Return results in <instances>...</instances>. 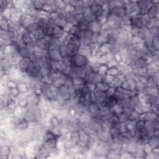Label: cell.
<instances>
[{
  "label": "cell",
  "mask_w": 159,
  "mask_h": 159,
  "mask_svg": "<svg viewBox=\"0 0 159 159\" xmlns=\"http://www.w3.org/2000/svg\"><path fill=\"white\" fill-rule=\"evenodd\" d=\"M41 67L36 62H32L29 65L26 73L32 78H42L41 75Z\"/></svg>",
  "instance_id": "6da1fadb"
},
{
  "label": "cell",
  "mask_w": 159,
  "mask_h": 159,
  "mask_svg": "<svg viewBox=\"0 0 159 159\" xmlns=\"http://www.w3.org/2000/svg\"><path fill=\"white\" fill-rule=\"evenodd\" d=\"M71 65L74 67H83L88 64V59L83 55L77 54L71 58Z\"/></svg>",
  "instance_id": "7a4b0ae2"
},
{
  "label": "cell",
  "mask_w": 159,
  "mask_h": 159,
  "mask_svg": "<svg viewBox=\"0 0 159 159\" xmlns=\"http://www.w3.org/2000/svg\"><path fill=\"white\" fill-rule=\"evenodd\" d=\"M93 32L90 30L89 29L81 30L79 34L78 37H80L81 42L85 44L90 45L92 44V38L93 36Z\"/></svg>",
  "instance_id": "3957f363"
},
{
  "label": "cell",
  "mask_w": 159,
  "mask_h": 159,
  "mask_svg": "<svg viewBox=\"0 0 159 159\" xmlns=\"http://www.w3.org/2000/svg\"><path fill=\"white\" fill-rule=\"evenodd\" d=\"M78 132L80 136V142L78 145L81 148L87 147L88 144L91 140L90 136L83 129L79 130Z\"/></svg>",
  "instance_id": "277c9868"
},
{
  "label": "cell",
  "mask_w": 159,
  "mask_h": 159,
  "mask_svg": "<svg viewBox=\"0 0 159 159\" xmlns=\"http://www.w3.org/2000/svg\"><path fill=\"white\" fill-rule=\"evenodd\" d=\"M88 111L93 118H102V114L98 104L91 103L88 106Z\"/></svg>",
  "instance_id": "5b68a950"
},
{
  "label": "cell",
  "mask_w": 159,
  "mask_h": 159,
  "mask_svg": "<svg viewBox=\"0 0 159 159\" xmlns=\"http://www.w3.org/2000/svg\"><path fill=\"white\" fill-rule=\"evenodd\" d=\"M36 20V17L29 15V14L23 13L21 19L19 24L24 28L26 29L27 27L31 26L32 24L34 23Z\"/></svg>",
  "instance_id": "8992f818"
},
{
  "label": "cell",
  "mask_w": 159,
  "mask_h": 159,
  "mask_svg": "<svg viewBox=\"0 0 159 159\" xmlns=\"http://www.w3.org/2000/svg\"><path fill=\"white\" fill-rule=\"evenodd\" d=\"M153 2L151 1H137L139 6V14L143 15V14H147L149 8L152 5Z\"/></svg>",
  "instance_id": "52a82bcc"
},
{
  "label": "cell",
  "mask_w": 159,
  "mask_h": 159,
  "mask_svg": "<svg viewBox=\"0 0 159 159\" xmlns=\"http://www.w3.org/2000/svg\"><path fill=\"white\" fill-rule=\"evenodd\" d=\"M110 13H112L121 19L123 18L124 16H127V9L123 6H116L111 9L110 11Z\"/></svg>",
  "instance_id": "ba28073f"
},
{
  "label": "cell",
  "mask_w": 159,
  "mask_h": 159,
  "mask_svg": "<svg viewBox=\"0 0 159 159\" xmlns=\"http://www.w3.org/2000/svg\"><path fill=\"white\" fill-rule=\"evenodd\" d=\"M82 15L84 19L86 20H87L89 22H92L93 21H95L97 19L95 17V16L93 14L92 10H91V7H87V8H84L82 9Z\"/></svg>",
  "instance_id": "9c48e42d"
},
{
  "label": "cell",
  "mask_w": 159,
  "mask_h": 159,
  "mask_svg": "<svg viewBox=\"0 0 159 159\" xmlns=\"http://www.w3.org/2000/svg\"><path fill=\"white\" fill-rule=\"evenodd\" d=\"M48 57L49 60L60 61L62 60V57L60 55L59 49H53L48 50Z\"/></svg>",
  "instance_id": "30bf717a"
},
{
  "label": "cell",
  "mask_w": 159,
  "mask_h": 159,
  "mask_svg": "<svg viewBox=\"0 0 159 159\" xmlns=\"http://www.w3.org/2000/svg\"><path fill=\"white\" fill-rule=\"evenodd\" d=\"M78 54L85 56L88 59L90 57L92 56V55H91V51L90 45L85 44L81 42V46L78 49Z\"/></svg>",
  "instance_id": "8fae6325"
},
{
  "label": "cell",
  "mask_w": 159,
  "mask_h": 159,
  "mask_svg": "<svg viewBox=\"0 0 159 159\" xmlns=\"http://www.w3.org/2000/svg\"><path fill=\"white\" fill-rule=\"evenodd\" d=\"M21 37L22 41L25 43V44L26 46L27 44H31V43L35 42L36 41V39L33 36L32 34L30 33L29 32H28L26 29H25V31L21 34Z\"/></svg>",
  "instance_id": "7c38bea8"
},
{
  "label": "cell",
  "mask_w": 159,
  "mask_h": 159,
  "mask_svg": "<svg viewBox=\"0 0 159 159\" xmlns=\"http://www.w3.org/2000/svg\"><path fill=\"white\" fill-rule=\"evenodd\" d=\"M31 62H32V60L29 57L22 58V60L18 65L17 67L22 72H23V73H26V71L29 67V65H30Z\"/></svg>",
  "instance_id": "4fadbf2b"
},
{
  "label": "cell",
  "mask_w": 159,
  "mask_h": 159,
  "mask_svg": "<svg viewBox=\"0 0 159 159\" xmlns=\"http://www.w3.org/2000/svg\"><path fill=\"white\" fill-rule=\"evenodd\" d=\"M139 119L142 120V121H157V120H158V114L153 112L142 113L140 115Z\"/></svg>",
  "instance_id": "5bb4252c"
},
{
  "label": "cell",
  "mask_w": 159,
  "mask_h": 159,
  "mask_svg": "<svg viewBox=\"0 0 159 159\" xmlns=\"http://www.w3.org/2000/svg\"><path fill=\"white\" fill-rule=\"evenodd\" d=\"M57 140L56 139H46L44 141V143H43L42 146L44 147L46 150L50 152L53 149L56 148L57 146Z\"/></svg>",
  "instance_id": "9a60e30c"
},
{
  "label": "cell",
  "mask_w": 159,
  "mask_h": 159,
  "mask_svg": "<svg viewBox=\"0 0 159 159\" xmlns=\"http://www.w3.org/2000/svg\"><path fill=\"white\" fill-rule=\"evenodd\" d=\"M59 93L62 98L63 99L65 102H67L70 99V93L69 92V87L66 85H62L61 87L59 88Z\"/></svg>",
  "instance_id": "2e32d148"
},
{
  "label": "cell",
  "mask_w": 159,
  "mask_h": 159,
  "mask_svg": "<svg viewBox=\"0 0 159 159\" xmlns=\"http://www.w3.org/2000/svg\"><path fill=\"white\" fill-rule=\"evenodd\" d=\"M49 45L50 42L46 41L44 39H41L36 41V46L39 49H40L42 50L48 51L49 49Z\"/></svg>",
  "instance_id": "e0dca14e"
},
{
  "label": "cell",
  "mask_w": 159,
  "mask_h": 159,
  "mask_svg": "<svg viewBox=\"0 0 159 159\" xmlns=\"http://www.w3.org/2000/svg\"><path fill=\"white\" fill-rule=\"evenodd\" d=\"M41 95L36 93H32L27 98L28 104L29 105H38L40 102Z\"/></svg>",
  "instance_id": "ac0fdd59"
},
{
  "label": "cell",
  "mask_w": 159,
  "mask_h": 159,
  "mask_svg": "<svg viewBox=\"0 0 159 159\" xmlns=\"http://www.w3.org/2000/svg\"><path fill=\"white\" fill-rule=\"evenodd\" d=\"M65 33V32H64L63 28H62L58 26H56L55 25L54 27H53L52 36L53 37H54V38L60 39L64 36Z\"/></svg>",
  "instance_id": "d6986e66"
},
{
  "label": "cell",
  "mask_w": 159,
  "mask_h": 159,
  "mask_svg": "<svg viewBox=\"0 0 159 159\" xmlns=\"http://www.w3.org/2000/svg\"><path fill=\"white\" fill-rule=\"evenodd\" d=\"M26 112V108H22V107L18 105V106H16V107L13 111V116L23 118Z\"/></svg>",
  "instance_id": "ffe728a7"
},
{
  "label": "cell",
  "mask_w": 159,
  "mask_h": 159,
  "mask_svg": "<svg viewBox=\"0 0 159 159\" xmlns=\"http://www.w3.org/2000/svg\"><path fill=\"white\" fill-rule=\"evenodd\" d=\"M102 26L99 25V23L98 22L97 19L90 22L89 29L91 30L93 33L98 34L101 31H102Z\"/></svg>",
  "instance_id": "44dd1931"
},
{
  "label": "cell",
  "mask_w": 159,
  "mask_h": 159,
  "mask_svg": "<svg viewBox=\"0 0 159 159\" xmlns=\"http://www.w3.org/2000/svg\"><path fill=\"white\" fill-rule=\"evenodd\" d=\"M91 9L92 10V12L96 18H98L103 14V8L102 6L96 5V4H93L91 6Z\"/></svg>",
  "instance_id": "7402d4cb"
},
{
  "label": "cell",
  "mask_w": 159,
  "mask_h": 159,
  "mask_svg": "<svg viewBox=\"0 0 159 159\" xmlns=\"http://www.w3.org/2000/svg\"><path fill=\"white\" fill-rule=\"evenodd\" d=\"M17 84V88H18L20 93L28 92L31 89V86L30 84L25 83H18Z\"/></svg>",
  "instance_id": "603a6c76"
},
{
  "label": "cell",
  "mask_w": 159,
  "mask_h": 159,
  "mask_svg": "<svg viewBox=\"0 0 159 159\" xmlns=\"http://www.w3.org/2000/svg\"><path fill=\"white\" fill-rule=\"evenodd\" d=\"M70 141L74 146L78 145L80 142V136H79L78 131H72L71 132Z\"/></svg>",
  "instance_id": "cb8c5ba5"
},
{
  "label": "cell",
  "mask_w": 159,
  "mask_h": 159,
  "mask_svg": "<svg viewBox=\"0 0 159 159\" xmlns=\"http://www.w3.org/2000/svg\"><path fill=\"white\" fill-rule=\"evenodd\" d=\"M23 119L28 123L32 122V121H37V122L36 115L30 111H27V110H26V112L25 116H24Z\"/></svg>",
  "instance_id": "d4e9b609"
},
{
  "label": "cell",
  "mask_w": 159,
  "mask_h": 159,
  "mask_svg": "<svg viewBox=\"0 0 159 159\" xmlns=\"http://www.w3.org/2000/svg\"><path fill=\"white\" fill-rule=\"evenodd\" d=\"M149 145L151 146L152 149H155L158 148V138L157 136H152L150 139H149L148 142Z\"/></svg>",
  "instance_id": "484cf974"
},
{
  "label": "cell",
  "mask_w": 159,
  "mask_h": 159,
  "mask_svg": "<svg viewBox=\"0 0 159 159\" xmlns=\"http://www.w3.org/2000/svg\"><path fill=\"white\" fill-rule=\"evenodd\" d=\"M1 30L9 31V21L1 16V22H0Z\"/></svg>",
  "instance_id": "4316f807"
},
{
  "label": "cell",
  "mask_w": 159,
  "mask_h": 159,
  "mask_svg": "<svg viewBox=\"0 0 159 159\" xmlns=\"http://www.w3.org/2000/svg\"><path fill=\"white\" fill-rule=\"evenodd\" d=\"M96 89L99 91H103V92H106L107 90L109 88V85L103 81H100V82L98 83L97 84H96Z\"/></svg>",
  "instance_id": "83f0119b"
},
{
  "label": "cell",
  "mask_w": 159,
  "mask_h": 159,
  "mask_svg": "<svg viewBox=\"0 0 159 159\" xmlns=\"http://www.w3.org/2000/svg\"><path fill=\"white\" fill-rule=\"evenodd\" d=\"M59 49L62 58L68 57V49H67V44L66 42L63 43V44L59 47Z\"/></svg>",
  "instance_id": "f1b7e54d"
},
{
  "label": "cell",
  "mask_w": 159,
  "mask_h": 159,
  "mask_svg": "<svg viewBox=\"0 0 159 159\" xmlns=\"http://www.w3.org/2000/svg\"><path fill=\"white\" fill-rule=\"evenodd\" d=\"M123 111L124 107L119 102L112 108V113H113L116 115L121 113L122 112H123Z\"/></svg>",
  "instance_id": "f546056e"
},
{
  "label": "cell",
  "mask_w": 159,
  "mask_h": 159,
  "mask_svg": "<svg viewBox=\"0 0 159 159\" xmlns=\"http://www.w3.org/2000/svg\"><path fill=\"white\" fill-rule=\"evenodd\" d=\"M111 47L112 46L111 45V44H109V43H106V44H104L99 46V51L102 52L104 54H108V53L111 52Z\"/></svg>",
  "instance_id": "4dcf8cb0"
},
{
  "label": "cell",
  "mask_w": 159,
  "mask_h": 159,
  "mask_svg": "<svg viewBox=\"0 0 159 159\" xmlns=\"http://www.w3.org/2000/svg\"><path fill=\"white\" fill-rule=\"evenodd\" d=\"M139 104H140L142 113H147L152 112L151 104L147 103H142V104L139 103Z\"/></svg>",
  "instance_id": "1f68e13d"
},
{
  "label": "cell",
  "mask_w": 159,
  "mask_h": 159,
  "mask_svg": "<svg viewBox=\"0 0 159 159\" xmlns=\"http://www.w3.org/2000/svg\"><path fill=\"white\" fill-rule=\"evenodd\" d=\"M154 27H158V21L156 20L155 18H150L147 24L146 27L148 29H151Z\"/></svg>",
  "instance_id": "d6a6232c"
},
{
  "label": "cell",
  "mask_w": 159,
  "mask_h": 159,
  "mask_svg": "<svg viewBox=\"0 0 159 159\" xmlns=\"http://www.w3.org/2000/svg\"><path fill=\"white\" fill-rule=\"evenodd\" d=\"M117 116V118L118 121L120 123H123V122H126L127 120L129 119V115L125 113L124 111L123 112H122L121 113H120Z\"/></svg>",
  "instance_id": "836d02e7"
},
{
  "label": "cell",
  "mask_w": 159,
  "mask_h": 159,
  "mask_svg": "<svg viewBox=\"0 0 159 159\" xmlns=\"http://www.w3.org/2000/svg\"><path fill=\"white\" fill-rule=\"evenodd\" d=\"M109 132L111 135V137L113 138V139L118 137L119 135L121 134V132H120V131H119V129L118 127H114V126H112L111 127Z\"/></svg>",
  "instance_id": "e575fe53"
},
{
  "label": "cell",
  "mask_w": 159,
  "mask_h": 159,
  "mask_svg": "<svg viewBox=\"0 0 159 159\" xmlns=\"http://www.w3.org/2000/svg\"><path fill=\"white\" fill-rule=\"evenodd\" d=\"M11 15H12L11 9L7 8V9H4L3 11H1V16L3 18L6 19L7 20H8V21H10L11 18Z\"/></svg>",
  "instance_id": "d590c367"
},
{
  "label": "cell",
  "mask_w": 159,
  "mask_h": 159,
  "mask_svg": "<svg viewBox=\"0 0 159 159\" xmlns=\"http://www.w3.org/2000/svg\"><path fill=\"white\" fill-rule=\"evenodd\" d=\"M141 114L136 111L135 109H132V111L129 116V119L133 120V121H138L140 117Z\"/></svg>",
  "instance_id": "8d00e7d4"
},
{
  "label": "cell",
  "mask_w": 159,
  "mask_h": 159,
  "mask_svg": "<svg viewBox=\"0 0 159 159\" xmlns=\"http://www.w3.org/2000/svg\"><path fill=\"white\" fill-rule=\"evenodd\" d=\"M32 6L36 10L39 11L42 10L44 3H42V1H32Z\"/></svg>",
  "instance_id": "74e56055"
},
{
  "label": "cell",
  "mask_w": 159,
  "mask_h": 159,
  "mask_svg": "<svg viewBox=\"0 0 159 159\" xmlns=\"http://www.w3.org/2000/svg\"><path fill=\"white\" fill-rule=\"evenodd\" d=\"M85 83V79L80 78L78 76H75L73 78V85L75 86L83 85Z\"/></svg>",
  "instance_id": "f35d334b"
},
{
  "label": "cell",
  "mask_w": 159,
  "mask_h": 159,
  "mask_svg": "<svg viewBox=\"0 0 159 159\" xmlns=\"http://www.w3.org/2000/svg\"><path fill=\"white\" fill-rule=\"evenodd\" d=\"M90 46L91 48V55L92 56H95L99 50V46L97 43H93V44H90Z\"/></svg>",
  "instance_id": "ab89813d"
},
{
  "label": "cell",
  "mask_w": 159,
  "mask_h": 159,
  "mask_svg": "<svg viewBox=\"0 0 159 159\" xmlns=\"http://www.w3.org/2000/svg\"><path fill=\"white\" fill-rule=\"evenodd\" d=\"M108 69V67L107 65H101L98 69V74H99L100 76H103L104 75L106 74V71Z\"/></svg>",
  "instance_id": "60d3db41"
},
{
  "label": "cell",
  "mask_w": 159,
  "mask_h": 159,
  "mask_svg": "<svg viewBox=\"0 0 159 159\" xmlns=\"http://www.w3.org/2000/svg\"><path fill=\"white\" fill-rule=\"evenodd\" d=\"M159 42H158V37H153L151 43V47L154 50H158Z\"/></svg>",
  "instance_id": "b9f144b4"
},
{
  "label": "cell",
  "mask_w": 159,
  "mask_h": 159,
  "mask_svg": "<svg viewBox=\"0 0 159 159\" xmlns=\"http://www.w3.org/2000/svg\"><path fill=\"white\" fill-rule=\"evenodd\" d=\"M106 74L114 76H116L117 75L119 74V71L116 67H112V68H109L108 69V70L106 71Z\"/></svg>",
  "instance_id": "7bdbcfd3"
},
{
  "label": "cell",
  "mask_w": 159,
  "mask_h": 159,
  "mask_svg": "<svg viewBox=\"0 0 159 159\" xmlns=\"http://www.w3.org/2000/svg\"><path fill=\"white\" fill-rule=\"evenodd\" d=\"M9 93H10L11 96L13 98H18V96L20 94V92L17 87L9 89Z\"/></svg>",
  "instance_id": "ee69618b"
},
{
  "label": "cell",
  "mask_w": 159,
  "mask_h": 159,
  "mask_svg": "<svg viewBox=\"0 0 159 159\" xmlns=\"http://www.w3.org/2000/svg\"><path fill=\"white\" fill-rule=\"evenodd\" d=\"M130 86V90L132 91H136V81L134 79H127Z\"/></svg>",
  "instance_id": "f6af8a7d"
},
{
  "label": "cell",
  "mask_w": 159,
  "mask_h": 159,
  "mask_svg": "<svg viewBox=\"0 0 159 159\" xmlns=\"http://www.w3.org/2000/svg\"><path fill=\"white\" fill-rule=\"evenodd\" d=\"M133 157H134L132 154L128 152H121V155H120V158H124V159H129V158H132Z\"/></svg>",
  "instance_id": "bcb514c9"
},
{
  "label": "cell",
  "mask_w": 159,
  "mask_h": 159,
  "mask_svg": "<svg viewBox=\"0 0 159 159\" xmlns=\"http://www.w3.org/2000/svg\"><path fill=\"white\" fill-rule=\"evenodd\" d=\"M143 151H144V153H145L146 155L147 154H148L149 153H151L152 152V148L151 147V146L149 145V144L147 142L146 144H144V147H143Z\"/></svg>",
  "instance_id": "7dc6e473"
},
{
  "label": "cell",
  "mask_w": 159,
  "mask_h": 159,
  "mask_svg": "<svg viewBox=\"0 0 159 159\" xmlns=\"http://www.w3.org/2000/svg\"><path fill=\"white\" fill-rule=\"evenodd\" d=\"M86 87L89 90L91 93H93L94 91L96 90V84L92 83V82H90V83H86Z\"/></svg>",
  "instance_id": "c3c4849f"
},
{
  "label": "cell",
  "mask_w": 159,
  "mask_h": 159,
  "mask_svg": "<svg viewBox=\"0 0 159 159\" xmlns=\"http://www.w3.org/2000/svg\"><path fill=\"white\" fill-rule=\"evenodd\" d=\"M119 131L121 134H123L126 132L127 131V129L126 126V122H123L120 123V126H119Z\"/></svg>",
  "instance_id": "681fc988"
},
{
  "label": "cell",
  "mask_w": 159,
  "mask_h": 159,
  "mask_svg": "<svg viewBox=\"0 0 159 159\" xmlns=\"http://www.w3.org/2000/svg\"><path fill=\"white\" fill-rule=\"evenodd\" d=\"M116 88L112 87V86H109V89L107 90L106 92V97H111V96H113L115 92H116Z\"/></svg>",
  "instance_id": "f907efd6"
},
{
  "label": "cell",
  "mask_w": 159,
  "mask_h": 159,
  "mask_svg": "<svg viewBox=\"0 0 159 159\" xmlns=\"http://www.w3.org/2000/svg\"><path fill=\"white\" fill-rule=\"evenodd\" d=\"M97 21L99 23V25L103 26L108 21V17L104 16H101L98 18H97Z\"/></svg>",
  "instance_id": "816d5d0a"
},
{
  "label": "cell",
  "mask_w": 159,
  "mask_h": 159,
  "mask_svg": "<svg viewBox=\"0 0 159 159\" xmlns=\"http://www.w3.org/2000/svg\"><path fill=\"white\" fill-rule=\"evenodd\" d=\"M120 88L126 90H130V86H129L127 80H125L123 81V82L121 83V86H120Z\"/></svg>",
  "instance_id": "f5cc1de1"
},
{
  "label": "cell",
  "mask_w": 159,
  "mask_h": 159,
  "mask_svg": "<svg viewBox=\"0 0 159 159\" xmlns=\"http://www.w3.org/2000/svg\"><path fill=\"white\" fill-rule=\"evenodd\" d=\"M118 64V63L116 62V60L114 59H113L108 62V63L107 64V66L108 67V69H109V68H112V67H116Z\"/></svg>",
  "instance_id": "db71d44e"
},
{
  "label": "cell",
  "mask_w": 159,
  "mask_h": 159,
  "mask_svg": "<svg viewBox=\"0 0 159 159\" xmlns=\"http://www.w3.org/2000/svg\"><path fill=\"white\" fill-rule=\"evenodd\" d=\"M17 83L15 82V81H14L13 80H9L8 83H7V86H8V87L9 88V89H11V88H16L17 87Z\"/></svg>",
  "instance_id": "11a10c76"
}]
</instances>
